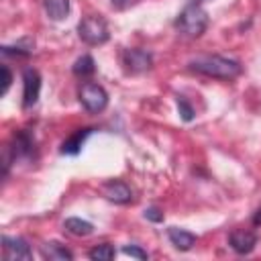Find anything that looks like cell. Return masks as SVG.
<instances>
[{
    "mask_svg": "<svg viewBox=\"0 0 261 261\" xmlns=\"http://www.w3.org/2000/svg\"><path fill=\"white\" fill-rule=\"evenodd\" d=\"M143 216H145L147 220H151V222H161V220H163V212H161L157 206H149V208H145Z\"/></svg>",
    "mask_w": 261,
    "mask_h": 261,
    "instance_id": "20",
    "label": "cell"
},
{
    "mask_svg": "<svg viewBox=\"0 0 261 261\" xmlns=\"http://www.w3.org/2000/svg\"><path fill=\"white\" fill-rule=\"evenodd\" d=\"M190 2H192V4H200L202 0H190Z\"/></svg>",
    "mask_w": 261,
    "mask_h": 261,
    "instance_id": "23",
    "label": "cell"
},
{
    "mask_svg": "<svg viewBox=\"0 0 261 261\" xmlns=\"http://www.w3.org/2000/svg\"><path fill=\"white\" fill-rule=\"evenodd\" d=\"M167 237L171 241V245L179 251H190L194 245H196V234L186 230V228H179V226H169L167 228Z\"/></svg>",
    "mask_w": 261,
    "mask_h": 261,
    "instance_id": "12",
    "label": "cell"
},
{
    "mask_svg": "<svg viewBox=\"0 0 261 261\" xmlns=\"http://www.w3.org/2000/svg\"><path fill=\"white\" fill-rule=\"evenodd\" d=\"M175 104H177V112H179V116H181L186 122H190V120L194 118V108L188 104V100H186L184 96H177Z\"/></svg>",
    "mask_w": 261,
    "mask_h": 261,
    "instance_id": "19",
    "label": "cell"
},
{
    "mask_svg": "<svg viewBox=\"0 0 261 261\" xmlns=\"http://www.w3.org/2000/svg\"><path fill=\"white\" fill-rule=\"evenodd\" d=\"M12 161H18V159H31L33 153H35V137L29 133V130H18L14 137H12V143L6 147Z\"/></svg>",
    "mask_w": 261,
    "mask_h": 261,
    "instance_id": "7",
    "label": "cell"
},
{
    "mask_svg": "<svg viewBox=\"0 0 261 261\" xmlns=\"http://www.w3.org/2000/svg\"><path fill=\"white\" fill-rule=\"evenodd\" d=\"M90 135H92V128H77V130H73V133L61 143V153H63V155H77Z\"/></svg>",
    "mask_w": 261,
    "mask_h": 261,
    "instance_id": "11",
    "label": "cell"
},
{
    "mask_svg": "<svg viewBox=\"0 0 261 261\" xmlns=\"http://www.w3.org/2000/svg\"><path fill=\"white\" fill-rule=\"evenodd\" d=\"M228 243H230L232 251H237L239 255H247V253H251V251L255 249L257 237H255V232L241 228V230H232V232H230Z\"/></svg>",
    "mask_w": 261,
    "mask_h": 261,
    "instance_id": "10",
    "label": "cell"
},
{
    "mask_svg": "<svg viewBox=\"0 0 261 261\" xmlns=\"http://www.w3.org/2000/svg\"><path fill=\"white\" fill-rule=\"evenodd\" d=\"M208 27V12L200 4H188L175 18V29L186 37H200Z\"/></svg>",
    "mask_w": 261,
    "mask_h": 261,
    "instance_id": "2",
    "label": "cell"
},
{
    "mask_svg": "<svg viewBox=\"0 0 261 261\" xmlns=\"http://www.w3.org/2000/svg\"><path fill=\"white\" fill-rule=\"evenodd\" d=\"M41 94V75L37 69L27 67L22 71V108L29 110L37 104Z\"/></svg>",
    "mask_w": 261,
    "mask_h": 261,
    "instance_id": "6",
    "label": "cell"
},
{
    "mask_svg": "<svg viewBox=\"0 0 261 261\" xmlns=\"http://www.w3.org/2000/svg\"><path fill=\"white\" fill-rule=\"evenodd\" d=\"M122 253H126V255H130V257H137V259H147V257H149V255H147L143 249H139L137 245H130V247L126 245V247L122 249Z\"/></svg>",
    "mask_w": 261,
    "mask_h": 261,
    "instance_id": "21",
    "label": "cell"
},
{
    "mask_svg": "<svg viewBox=\"0 0 261 261\" xmlns=\"http://www.w3.org/2000/svg\"><path fill=\"white\" fill-rule=\"evenodd\" d=\"M188 67L200 75L214 80H234L243 73V65L237 59L222 55H198L188 63Z\"/></svg>",
    "mask_w": 261,
    "mask_h": 261,
    "instance_id": "1",
    "label": "cell"
},
{
    "mask_svg": "<svg viewBox=\"0 0 261 261\" xmlns=\"http://www.w3.org/2000/svg\"><path fill=\"white\" fill-rule=\"evenodd\" d=\"M114 255H116V251H114V247H112L110 243L96 245V247L90 249V253H88V257H90L92 261H110V259H114Z\"/></svg>",
    "mask_w": 261,
    "mask_h": 261,
    "instance_id": "17",
    "label": "cell"
},
{
    "mask_svg": "<svg viewBox=\"0 0 261 261\" xmlns=\"http://www.w3.org/2000/svg\"><path fill=\"white\" fill-rule=\"evenodd\" d=\"M122 65L126 73H143L151 69L153 55L145 49H124L122 51Z\"/></svg>",
    "mask_w": 261,
    "mask_h": 261,
    "instance_id": "5",
    "label": "cell"
},
{
    "mask_svg": "<svg viewBox=\"0 0 261 261\" xmlns=\"http://www.w3.org/2000/svg\"><path fill=\"white\" fill-rule=\"evenodd\" d=\"M96 71V63H94V57L92 55H82L75 59L73 63V73L80 75V77H88Z\"/></svg>",
    "mask_w": 261,
    "mask_h": 261,
    "instance_id": "16",
    "label": "cell"
},
{
    "mask_svg": "<svg viewBox=\"0 0 261 261\" xmlns=\"http://www.w3.org/2000/svg\"><path fill=\"white\" fill-rule=\"evenodd\" d=\"M43 8L51 20H63L69 14V0H43Z\"/></svg>",
    "mask_w": 261,
    "mask_h": 261,
    "instance_id": "15",
    "label": "cell"
},
{
    "mask_svg": "<svg viewBox=\"0 0 261 261\" xmlns=\"http://www.w3.org/2000/svg\"><path fill=\"white\" fill-rule=\"evenodd\" d=\"M77 98H80V104L88 112H92V114H98V112H102L108 106V94H106V90L100 84H94V82L82 84V88L77 92Z\"/></svg>",
    "mask_w": 261,
    "mask_h": 261,
    "instance_id": "4",
    "label": "cell"
},
{
    "mask_svg": "<svg viewBox=\"0 0 261 261\" xmlns=\"http://www.w3.org/2000/svg\"><path fill=\"white\" fill-rule=\"evenodd\" d=\"M2 96L8 92V88H10V82H12V73H10V69H8V65H2Z\"/></svg>",
    "mask_w": 261,
    "mask_h": 261,
    "instance_id": "22",
    "label": "cell"
},
{
    "mask_svg": "<svg viewBox=\"0 0 261 261\" xmlns=\"http://www.w3.org/2000/svg\"><path fill=\"white\" fill-rule=\"evenodd\" d=\"M41 253H43V257L49 259V261H71V259H73L71 251L65 249L61 243H55V241L45 243V245L41 247Z\"/></svg>",
    "mask_w": 261,
    "mask_h": 261,
    "instance_id": "13",
    "label": "cell"
},
{
    "mask_svg": "<svg viewBox=\"0 0 261 261\" xmlns=\"http://www.w3.org/2000/svg\"><path fill=\"white\" fill-rule=\"evenodd\" d=\"M102 194L114 204H128L133 202V190L122 179H108L102 184Z\"/></svg>",
    "mask_w": 261,
    "mask_h": 261,
    "instance_id": "8",
    "label": "cell"
},
{
    "mask_svg": "<svg viewBox=\"0 0 261 261\" xmlns=\"http://www.w3.org/2000/svg\"><path fill=\"white\" fill-rule=\"evenodd\" d=\"M33 47H35V43L27 37V39L18 41L16 45H4L2 47V53L4 55H31L33 53Z\"/></svg>",
    "mask_w": 261,
    "mask_h": 261,
    "instance_id": "18",
    "label": "cell"
},
{
    "mask_svg": "<svg viewBox=\"0 0 261 261\" xmlns=\"http://www.w3.org/2000/svg\"><path fill=\"white\" fill-rule=\"evenodd\" d=\"M77 35L88 45H104L110 39V31L104 18L100 16H86L77 24Z\"/></svg>",
    "mask_w": 261,
    "mask_h": 261,
    "instance_id": "3",
    "label": "cell"
},
{
    "mask_svg": "<svg viewBox=\"0 0 261 261\" xmlns=\"http://www.w3.org/2000/svg\"><path fill=\"white\" fill-rule=\"evenodd\" d=\"M2 249H4V259H31L33 257V251L22 237L4 234L2 237Z\"/></svg>",
    "mask_w": 261,
    "mask_h": 261,
    "instance_id": "9",
    "label": "cell"
},
{
    "mask_svg": "<svg viewBox=\"0 0 261 261\" xmlns=\"http://www.w3.org/2000/svg\"><path fill=\"white\" fill-rule=\"evenodd\" d=\"M63 228H65L69 234H73V237H88V234L94 232V224L88 222V220H82V218H77V216L65 218Z\"/></svg>",
    "mask_w": 261,
    "mask_h": 261,
    "instance_id": "14",
    "label": "cell"
}]
</instances>
